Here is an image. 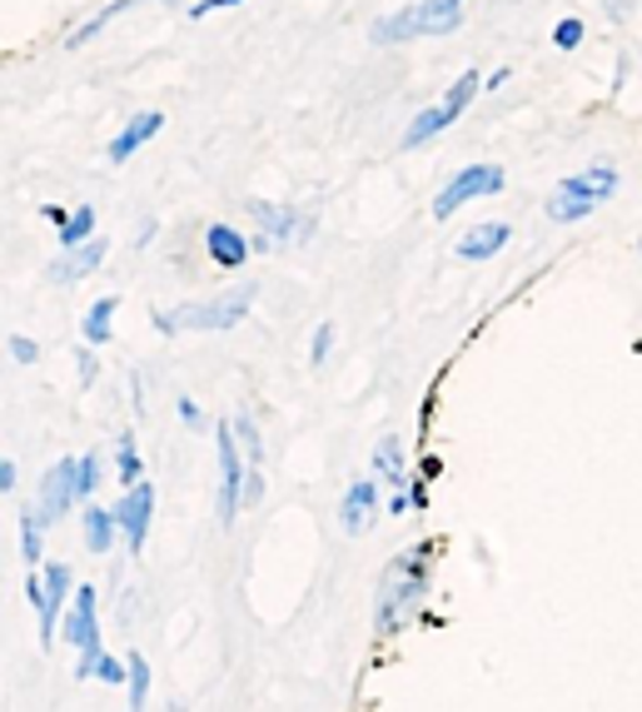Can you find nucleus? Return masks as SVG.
<instances>
[{"label": "nucleus", "instance_id": "1", "mask_svg": "<svg viewBox=\"0 0 642 712\" xmlns=\"http://www.w3.org/2000/svg\"><path fill=\"white\" fill-rule=\"evenodd\" d=\"M429 553H433V543H413L409 553H398V558L388 563L384 584H379V607H374V628L379 633L404 628V618L423 603V593H429V573H433Z\"/></svg>", "mask_w": 642, "mask_h": 712}, {"label": "nucleus", "instance_id": "2", "mask_svg": "<svg viewBox=\"0 0 642 712\" xmlns=\"http://www.w3.org/2000/svg\"><path fill=\"white\" fill-rule=\"evenodd\" d=\"M255 284H234V290L214 294V299H189L175 309H155V329L160 334H185V329H234L255 304Z\"/></svg>", "mask_w": 642, "mask_h": 712}, {"label": "nucleus", "instance_id": "3", "mask_svg": "<svg viewBox=\"0 0 642 712\" xmlns=\"http://www.w3.org/2000/svg\"><path fill=\"white\" fill-rule=\"evenodd\" d=\"M60 633H65V642L75 648V677L90 683L95 663H100V653H106V642H100V603H95L90 588H75L71 593L65 618H60Z\"/></svg>", "mask_w": 642, "mask_h": 712}, {"label": "nucleus", "instance_id": "4", "mask_svg": "<svg viewBox=\"0 0 642 712\" xmlns=\"http://www.w3.org/2000/svg\"><path fill=\"white\" fill-rule=\"evenodd\" d=\"M249 220L259 224V234L249 240V249H259V255L314 234V220H309V214H294L289 205H269V199H249Z\"/></svg>", "mask_w": 642, "mask_h": 712}, {"label": "nucleus", "instance_id": "5", "mask_svg": "<svg viewBox=\"0 0 642 712\" xmlns=\"http://www.w3.org/2000/svg\"><path fill=\"white\" fill-rule=\"evenodd\" d=\"M503 185H508V175H503L498 164H468V170H458V175L439 189V199H433V220H454L468 199L498 195Z\"/></svg>", "mask_w": 642, "mask_h": 712}, {"label": "nucleus", "instance_id": "6", "mask_svg": "<svg viewBox=\"0 0 642 712\" xmlns=\"http://www.w3.org/2000/svg\"><path fill=\"white\" fill-rule=\"evenodd\" d=\"M150 524H155V483H129L115 503V528L125 538V549L140 558L145 553V538H150Z\"/></svg>", "mask_w": 642, "mask_h": 712}, {"label": "nucleus", "instance_id": "7", "mask_svg": "<svg viewBox=\"0 0 642 712\" xmlns=\"http://www.w3.org/2000/svg\"><path fill=\"white\" fill-rule=\"evenodd\" d=\"M75 458H60V464L46 468V479H40V493H36V518L40 524H60V518L75 508Z\"/></svg>", "mask_w": 642, "mask_h": 712}, {"label": "nucleus", "instance_id": "8", "mask_svg": "<svg viewBox=\"0 0 642 712\" xmlns=\"http://www.w3.org/2000/svg\"><path fill=\"white\" fill-rule=\"evenodd\" d=\"M75 593V573L65 563H46V588H40V603H36V623H40V642H55L60 618H65V603Z\"/></svg>", "mask_w": 642, "mask_h": 712}, {"label": "nucleus", "instance_id": "9", "mask_svg": "<svg viewBox=\"0 0 642 712\" xmlns=\"http://www.w3.org/2000/svg\"><path fill=\"white\" fill-rule=\"evenodd\" d=\"M214 444H220V524L234 528V518H239V483H245V468H239V439H234L230 423L214 429Z\"/></svg>", "mask_w": 642, "mask_h": 712}, {"label": "nucleus", "instance_id": "10", "mask_svg": "<svg viewBox=\"0 0 642 712\" xmlns=\"http://www.w3.org/2000/svg\"><path fill=\"white\" fill-rule=\"evenodd\" d=\"M106 255H110V240H85V245H75V249H60V259L46 269V280L50 284H75V280H85V274H95V269L106 265Z\"/></svg>", "mask_w": 642, "mask_h": 712}, {"label": "nucleus", "instance_id": "11", "mask_svg": "<svg viewBox=\"0 0 642 712\" xmlns=\"http://www.w3.org/2000/svg\"><path fill=\"white\" fill-rule=\"evenodd\" d=\"M379 489H384V483H374V479H354L349 483V493H344V503H339V524H344V533L349 538H359L363 528H374Z\"/></svg>", "mask_w": 642, "mask_h": 712}, {"label": "nucleus", "instance_id": "12", "mask_svg": "<svg viewBox=\"0 0 642 712\" xmlns=\"http://www.w3.org/2000/svg\"><path fill=\"white\" fill-rule=\"evenodd\" d=\"M160 130H164V115H160V110H140V115H135V120H125V130H120L115 140L106 145L110 164H125L129 155H140L145 145H150L155 135H160Z\"/></svg>", "mask_w": 642, "mask_h": 712}, {"label": "nucleus", "instance_id": "13", "mask_svg": "<svg viewBox=\"0 0 642 712\" xmlns=\"http://www.w3.org/2000/svg\"><path fill=\"white\" fill-rule=\"evenodd\" d=\"M508 240H514V230H508L503 220H483V224H473V230H468L464 240H458L454 255H458V259H468V265H479V259H493V255H498V249L508 245Z\"/></svg>", "mask_w": 642, "mask_h": 712}, {"label": "nucleus", "instance_id": "14", "mask_svg": "<svg viewBox=\"0 0 642 712\" xmlns=\"http://www.w3.org/2000/svg\"><path fill=\"white\" fill-rule=\"evenodd\" d=\"M205 255L220 269H239L249 259V240L234 230V224H210V230H205Z\"/></svg>", "mask_w": 642, "mask_h": 712}, {"label": "nucleus", "instance_id": "15", "mask_svg": "<svg viewBox=\"0 0 642 712\" xmlns=\"http://www.w3.org/2000/svg\"><path fill=\"white\" fill-rule=\"evenodd\" d=\"M543 210H548V220H558V224H572V220H588V214L597 210V199H588L583 189H572L568 180H563L558 189H553L548 195V205H543Z\"/></svg>", "mask_w": 642, "mask_h": 712}, {"label": "nucleus", "instance_id": "16", "mask_svg": "<svg viewBox=\"0 0 642 712\" xmlns=\"http://www.w3.org/2000/svg\"><path fill=\"white\" fill-rule=\"evenodd\" d=\"M409 40H419V5H404L374 21V46H409Z\"/></svg>", "mask_w": 642, "mask_h": 712}, {"label": "nucleus", "instance_id": "17", "mask_svg": "<svg viewBox=\"0 0 642 712\" xmlns=\"http://www.w3.org/2000/svg\"><path fill=\"white\" fill-rule=\"evenodd\" d=\"M81 533H85V549H90V553H110V549H115V538H120L115 508H85Z\"/></svg>", "mask_w": 642, "mask_h": 712}, {"label": "nucleus", "instance_id": "18", "mask_svg": "<svg viewBox=\"0 0 642 712\" xmlns=\"http://www.w3.org/2000/svg\"><path fill=\"white\" fill-rule=\"evenodd\" d=\"M374 474L388 483V489H404V483H409V464H404V444H398L394 433H388V439H379V449H374Z\"/></svg>", "mask_w": 642, "mask_h": 712}, {"label": "nucleus", "instance_id": "19", "mask_svg": "<svg viewBox=\"0 0 642 712\" xmlns=\"http://www.w3.org/2000/svg\"><path fill=\"white\" fill-rule=\"evenodd\" d=\"M568 185L583 189L588 199H597V205H603V199L618 189V170H613L607 160H597V164H588V170H578V175H568Z\"/></svg>", "mask_w": 642, "mask_h": 712}, {"label": "nucleus", "instance_id": "20", "mask_svg": "<svg viewBox=\"0 0 642 712\" xmlns=\"http://www.w3.org/2000/svg\"><path fill=\"white\" fill-rule=\"evenodd\" d=\"M464 25V5H439V0H419V36H448Z\"/></svg>", "mask_w": 642, "mask_h": 712}, {"label": "nucleus", "instance_id": "21", "mask_svg": "<svg viewBox=\"0 0 642 712\" xmlns=\"http://www.w3.org/2000/svg\"><path fill=\"white\" fill-rule=\"evenodd\" d=\"M115 309H120V299H115V294H106V299H95L90 304V315H85V344H90V349H95V344H106V339L110 334H115Z\"/></svg>", "mask_w": 642, "mask_h": 712}, {"label": "nucleus", "instance_id": "22", "mask_svg": "<svg viewBox=\"0 0 642 712\" xmlns=\"http://www.w3.org/2000/svg\"><path fill=\"white\" fill-rule=\"evenodd\" d=\"M444 130H448L444 106H429V110H419V115H413V125L404 130V150H423V145H429L433 135H444Z\"/></svg>", "mask_w": 642, "mask_h": 712}, {"label": "nucleus", "instance_id": "23", "mask_svg": "<svg viewBox=\"0 0 642 712\" xmlns=\"http://www.w3.org/2000/svg\"><path fill=\"white\" fill-rule=\"evenodd\" d=\"M150 663H145V653H129L125 658V692H129V712H145V702H150Z\"/></svg>", "mask_w": 642, "mask_h": 712}, {"label": "nucleus", "instance_id": "24", "mask_svg": "<svg viewBox=\"0 0 642 712\" xmlns=\"http://www.w3.org/2000/svg\"><path fill=\"white\" fill-rule=\"evenodd\" d=\"M483 90V75L479 71H464L454 85H448V95H444V115H448V125H454L458 115H464L468 106H473V95Z\"/></svg>", "mask_w": 642, "mask_h": 712}, {"label": "nucleus", "instance_id": "25", "mask_svg": "<svg viewBox=\"0 0 642 712\" xmlns=\"http://www.w3.org/2000/svg\"><path fill=\"white\" fill-rule=\"evenodd\" d=\"M115 468H120V489H129V483L145 479V464H140V444H135V433H120L115 439Z\"/></svg>", "mask_w": 642, "mask_h": 712}, {"label": "nucleus", "instance_id": "26", "mask_svg": "<svg viewBox=\"0 0 642 712\" xmlns=\"http://www.w3.org/2000/svg\"><path fill=\"white\" fill-rule=\"evenodd\" d=\"M85 240H95V205H75L71 220L60 224V249H75Z\"/></svg>", "mask_w": 642, "mask_h": 712}, {"label": "nucleus", "instance_id": "27", "mask_svg": "<svg viewBox=\"0 0 642 712\" xmlns=\"http://www.w3.org/2000/svg\"><path fill=\"white\" fill-rule=\"evenodd\" d=\"M129 5H140V0H110V5H100V11H95L90 21L81 25V30H71V46H85V40H95V36H100V30H106L110 21H115V15H125Z\"/></svg>", "mask_w": 642, "mask_h": 712}, {"label": "nucleus", "instance_id": "28", "mask_svg": "<svg viewBox=\"0 0 642 712\" xmlns=\"http://www.w3.org/2000/svg\"><path fill=\"white\" fill-rule=\"evenodd\" d=\"M100 483H106V458L90 449L85 458H75V499H90Z\"/></svg>", "mask_w": 642, "mask_h": 712}, {"label": "nucleus", "instance_id": "29", "mask_svg": "<svg viewBox=\"0 0 642 712\" xmlns=\"http://www.w3.org/2000/svg\"><path fill=\"white\" fill-rule=\"evenodd\" d=\"M230 429H234V439H239V449H245V458L259 468V458H264V444H259V423H255V414H234L230 419Z\"/></svg>", "mask_w": 642, "mask_h": 712}, {"label": "nucleus", "instance_id": "30", "mask_svg": "<svg viewBox=\"0 0 642 712\" xmlns=\"http://www.w3.org/2000/svg\"><path fill=\"white\" fill-rule=\"evenodd\" d=\"M40 528H46V524L36 518V508H25V514H21V558L30 563V573L40 568Z\"/></svg>", "mask_w": 642, "mask_h": 712}, {"label": "nucleus", "instance_id": "31", "mask_svg": "<svg viewBox=\"0 0 642 712\" xmlns=\"http://www.w3.org/2000/svg\"><path fill=\"white\" fill-rule=\"evenodd\" d=\"M583 36H588V25L578 21V15H568V21L553 25V46H558V50H578V46H583Z\"/></svg>", "mask_w": 642, "mask_h": 712}, {"label": "nucleus", "instance_id": "32", "mask_svg": "<svg viewBox=\"0 0 642 712\" xmlns=\"http://www.w3.org/2000/svg\"><path fill=\"white\" fill-rule=\"evenodd\" d=\"M329 354H334V324H319L314 339H309V364H319V369H324Z\"/></svg>", "mask_w": 642, "mask_h": 712}, {"label": "nucleus", "instance_id": "33", "mask_svg": "<svg viewBox=\"0 0 642 712\" xmlns=\"http://www.w3.org/2000/svg\"><path fill=\"white\" fill-rule=\"evenodd\" d=\"M264 499V479H259V468L249 464V474H245V483H239V508H255V503Z\"/></svg>", "mask_w": 642, "mask_h": 712}, {"label": "nucleus", "instance_id": "34", "mask_svg": "<svg viewBox=\"0 0 642 712\" xmlns=\"http://www.w3.org/2000/svg\"><path fill=\"white\" fill-rule=\"evenodd\" d=\"M95 677H100V683H110V688H120V683H125V663H120V658H110V653H100V663H95Z\"/></svg>", "mask_w": 642, "mask_h": 712}, {"label": "nucleus", "instance_id": "35", "mask_svg": "<svg viewBox=\"0 0 642 712\" xmlns=\"http://www.w3.org/2000/svg\"><path fill=\"white\" fill-rule=\"evenodd\" d=\"M11 359L15 364H36L40 359V344H36V339H25V334H15L11 339Z\"/></svg>", "mask_w": 642, "mask_h": 712}, {"label": "nucleus", "instance_id": "36", "mask_svg": "<svg viewBox=\"0 0 642 712\" xmlns=\"http://www.w3.org/2000/svg\"><path fill=\"white\" fill-rule=\"evenodd\" d=\"M95 379H100V359H95V349H81V384L90 389Z\"/></svg>", "mask_w": 642, "mask_h": 712}, {"label": "nucleus", "instance_id": "37", "mask_svg": "<svg viewBox=\"0 0 642 712\" xmlns=\"http://www.w3.org/2000/svg\"><path fill=\"white\" fill-rule=\"evenodd\" d=\"M224 5H239V0H199V5H189V15H195V21H205L210 11H224Z\"/></svg>", "mask_w": 642, "mask_h": 712}, {"label": "nucleus", "instance_id": "38", "mask_svg": "<svg viewBox=\"0 0 642 712\" xmlns=\"http://www.w3.org/2000/svg\"><path fill=\"white\" fill-rule=\"evenodd\" d=\"M603 5H607V15H613V21H628L632 5H642V0H603Z\"/></svg>", "mask_w": 642, "mask_h": 712}, {"label": "nucleus", "instance_id": "39", "mask_svg": "<svg viewBox=\"0 0 642 712\" xmlns=\"http://www.w3.org/2000/svg\"><path fill=\"white\" fill-rule=\"evenodd\" d=\"M409 508H413L409 489H394V499H388V514H398V518H404V514H409Z\"/></svg>", "mask_w": 642, "mask_h": 712}, {"label": "nucleus", "instance_id": "40", "mask_svg": "<svg viewBox=\"0 0 642 712\" xmlns=\"http://www.w3.org/2000/svg\"><path fill=\"white\" fill-rule=\"evenodd\" d=\"M180 419H185L189 429H199V404L195 398H180Z\"/></svg>", "mask_w": 642, "mask_h": 712}, {"label": "nucleus", "instance_id": "41", "mask_svg": "<svg viewBox=\"0 0 642 712\" xmlns=\"http://www.w3.org/2000/svg\"><path fill=\"white\" fill-rule=\"evenodd\" d=\"M11 489H15V464L5 458V464H0V493H11Z\"/></svg>", "mask_w": 642, "mask_h": 712}, {"label": "nucleus", "instance_id": "42", "mask_svg": "<svg viewBox=\"0 0 642 712\" xmlns=\"http://www.w3.org/2000/svg\"><path fill=\"white\" fill-rule=\"evenodd\" d=\"M508 75H514V71H508V65H503V71H493L489 81H483V90H503V85H508Z\"/></svg>", "mask_w": 642, "mask_h": 712}, {"label": "nucleus", "instance_id": "43", "mask_svg": "<svg viewBox=\"0 0 642 712\" xmlns=\"http://www.w3.org/2000/svg\"><path fill=\"white\" fill-rule=\"evenodd\" d=\"M150 240H155V220H145V224H140V234H135V245L145 249V245H150Z\"/></svg>", "mask_w": 642, "mask_h": 712}, {"label": "nucleus", "instance_id": "44", "mask_svg": "<svg viewBox=\"0 0 642 712\" xmlns=\"http://www.w3.org/2000/svg\"><path fill=\"white\" fill-rule=\"evenodd\" d=\"M46 220H50V224H55V230H60V224H65V220H71V214H65V210H60V205H46Z\"/></svg>", "mask_w": 642, "mask_h": 712}, {"label": "nucleus", "instance_id": "45", "mask_svg": "<svg viewBox=\"0 0 642 712\" xmlns=\"http://www.w3.org/2000/svg\"><path fill=\"white\" fill-rule=\"evenodd\" d=\"M164 712H189V702H185V698H175V702H164Z\"/></svg>", "mask_w": 642, "mask_h": 712}, {"label": "nucleus", "instance_id": "46", "mask_svg": "<svg viewBox=\"0 0 642 712\" xmlns=\"http://www.w3.org/2000/svg\"><path fill=\"white\" fill-rule=\"evenodd\" d=\"M439 5H464V0H439Z\"/></svg>", "mask_w": 642, "mask_h": 712}, {"label": "nucleus", "instance_id": "47", "mask_svg": "<svg viewBox=\"0 0 642 712\" xmlns=\"http://www.w3.org/2000/svg\"><path fill=\"white\" fill-rule=\"evenodd\" d=\"M164 5H175V0H164Z\"/></svg>", "mask_w": 642, "mask_h": 712}, {"label": "nucleus", "instance_id": "48", "mask_svg": "<svg viewBox=\"0 0 642 712\" xmlns=\"http://www.w3.org/2000/svg\"><path fill=\"white\" fill-rule=\"evenodd\" d=\"M638 249H642V240H638Z\"/></svg>", "mask_w": 642, "mask_h": 712}]
</instances>
